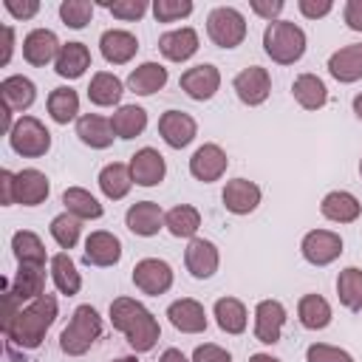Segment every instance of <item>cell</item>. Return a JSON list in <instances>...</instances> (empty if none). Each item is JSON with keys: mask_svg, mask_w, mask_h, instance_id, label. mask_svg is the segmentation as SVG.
I'll list each match as a JSON object with an SVG mask.
<instances>
[{"mask_svg": "<svg viewBox=\"0 0 362 362\" xmlns=\"http://www.w3.org/2000/svg\"><path fill=\"white\" fill-rule=\"evenodd\" d=\"M124 226L139 238H153L164 226V212L156 201H139L124 212Z\"/></svg>", "mask_w": 362, "mask_h": 362, "instance_id": "cell-22", "label": "cell"}, {"mask_svg": "<svg viewBox=\"0 0 362 362\" xmlns=\"http://www.w3.org/2000/svg\"><path fill=\"white\" fill-rule=\"evenodd\" d=\"M158 362H187V356H184L178 348H167V351L158 356Z\"/></svg>", "mask_w": 362, "mask_h": 362, "instance_id": "cell-55", "label": "cell"}, {"mask_svg": "<svg viewBox=\"0 0 362 362\" xmlns=\"http://www.w3.org/2000/svg\"><path fill=\"white\" fill-rule=\"evenodd\" d=\"M164 85H167V68L161 62H141L127 76V88L139 96H153Z\"/></svg>", "mask_w": 362, "mask_h": 362, "instance_id": "cell-29", "label": "cell"}, {"mask_svg": "<svg viewBox=\"0 0 362 362\" xmlns=\"http://www.w3.org/2000/svg\"><path fill=\"white\" fill-rule=\"evenodd\" d=\"M173 277H175L173 274V266L167 260H158V257H144V260H139L133 266V283H136V288L144 291V294H153V297L170 291Z\"/></svg>", "mask_w": 362, "mask_h": 362, "instance_id": "cell-8", "label": "cell"}, {"mask_svg": "<svg viewBox=\"0 0 362 362\" xmlns=\"http://www.w3.org/2000/svg\"><path fill=\"white\" fill-rule=\"evenodd\" d=\"M59 17H62V23L68 25V28H85L88 23H90V17H93V3H88V0H62L59 3Z\"/></svg>", "mask_w": 362, "mask_h": 362, "instance_id": "cell-44", "label": "cell"}, {"mask_svg": "<svg viewBox=\"0 0 362 362\" xmlns=\"http://www.w3.org/2000/svg\"><path fill=\"white\" fill-rule=\"evenodd\" d=\"M184 263H187V272L195 277V280H206L218 272L221 266V252L212 240L206 238H192L187 243V252H184Z\"/></svg>", "mask_w": 362, "mask_h": 362, "instance_id": "cell-14", "label": "cell"}, {"mask_svg": "<svg viewBox=\"0 0 362 362\" xmlns=\"http://www.w3.org/2000/svg\"><path fill=\"white\" fill-rule=\"evenodd\" d=\"M305 362H354V356L337 345H325V342H314L305 351Z\"/></svg>", "mask_w": 362, "mask_h": 362, "instance_id": "cell-46", "label": "cell"}, {"mask_svg": "<svg viewBox=\"0 0 362 362\" xmlns=\"http://www.w3.org/2000/svg\"><path fill=\"white\" fill-rule=\"evenodd\" d=\"M51 280H54V286H57L59 294H65V297L79 294V288H82V274L76 272V263L71 260L68 252H57V255L51 257Z\"/></svg>", "mask_w": 362, "mask_h": 362, "instance_id": "cell-36", "label": "cell"}, {"mask_svg": "<svg viewBox=\"0 0 362 362\" xmlns=\"http://www.w3.org/2000/svg\"><path fill=\"white\" fill-rule=\"evenodd\" d=\"M133 187V175H130V164L122 161H110L99 170V189L105 198L110 201H122Z\"/></svg>", "mask_w": 362, "mask_h": 362, "instance_id": "cell-31", "label": "cell"}, {"mask_svg": "<svg viewBox=\"0 0 362 362\" xmlns=\"http://www.w3.org/2000/svg\"><path fill=\"white\" fill-rule=\"evenodd\" d=\"M218 88H221V71H218L215 65H209V62L192 65V68H187V71L181 74V90H184L189 99H195V102L212 99V96L218 93Z\"/></svg>", "mask_w": 362, "mask_h": 362, "instance_id": "cell-12", "label": "cell"}, {"mask_svg": "<svg viewBox=\"0 0 362 362\" xmlns=\"http://www.w3.org/2000/svg\"><path fill=\"white\" fill-rule=\"evenodd\" d=\"M113 362H139L136 356H119V359H113Z\"/></svg>", "mask_w": 362, "mask_h": 362, "instance_id": "cell-58", "label": "cell"}, {"mask_svg": "<svg viewBox=\"0 0 362 362\" xmlns=\"http://www.w3.org/2000/svg\"><path fill=\"white\" fill-rule=\"evenodd\" d=\"M337 297L348 311H362V269L348 266L337 277Z\"/></svg>", "mask_w": 362, "mask_h": 362, "instance_id": "cell-42", "label": "cell"}, {"mask_svg": "<svg viewBox=\"0 0 362 362\" xmlns=\"http://www.w3.org/2000/svg\"><path fill=\"white\" fill-rule=\"evenodd\" d=\"M249 362H280L277 356H272V354H252L249 356Z\"/></svg>", "mask_w": 362, "mask_h": 362, "instance_id": "cell-56", "label": "cell"}, {"mask_svg": "<svg viewBox=\"0 0 362 362\" xmlns=\"http://www.w3.org/2000/svg\"><path fill=\"white\" fill-rule=\"evenodd\" d=\"M51 238L57 240V246L62 249H74L79 243V235H82V221L74 218L71 212H59L54 221H51Z\"/></svg>", "mask_w": 362, "mask_h": 362, "instance_id": "cell-43", "label": "cell"}, {"mask_svg": "<svg viewBox=\"0 0 362 362\" xmlns=\"http://www.w3.org/2000/svg\"><path fill=\"white\" fill-rule=\"evenodd\" d=\"M62 204H65V212H71L79 221H96V218H102V204L85 187H68L62 192Z\"/></svg>", "mask_w": 362, "mask_h": 362, "instance_id": "cell-40", "label": "cell"}, {"mask_svg": "<svg viewBox=\"0 0 362 362\" xmlns=\"http://www.w3.org/2000/svg\"><path fill=\"white\" fill-rule=\"evenodd\" d=\"M291 93H294L297 105L305 110H320L328 102V88L317 74H300L291 82Z\"/></svg>", "mask_w": 362, "mask_h": 362, "instance_id": "cell-32", "label": "cell"}, {"mask_svg": "<svg viewBox=\"0 0 362 362\" xmlns=\"http://www.w3.org/2000/svg\"><path fill=\"white\" fill-rule=\"evenodd\" d=\"M8 294H11L20 305H23L25 300L31 303V300L42 297V294H45V272H42V266H20L17 274H14V280H11Z\"/></svg>", "mask_w": 362, "mask_h": 362, "instance_id": "cell-30", "label": "cell"}, {"mask_svg": "<svg viewBox=\"0 0 362 362\" xmlns=\"http://www.w3.org/2000/svg\"><path fill=\"white\" fill-rule=\"evenodd\" d=\"M3 34H6V45H3V59H0V65H8V62H11V54H14V28L6 25Z\"/></svg>", "mask_w": 362, "mask_h": 362, "instance_id": "cell-54", "label": "cell"}, {"mask_svg": "<svg viewBox=\"0 0 362 362\" xmlns=\"http://www.w3.org/2000/svg\"><path fill=\"white\" fill-rule=\"evenodd\" d=\"M342 17L351 31H362V0H348L342 8Z\"/></svg>", "mask_w": 362, "mask_h": 362, "instance_id": "cell-52", "label": "cell"}, {"mask_svg": "<svg viewBox=\"0 0 362 362\" xmlns=\"http://www.w3.org/2000/svg\"><path fill=\"white\" fill-rule=\"evenodd\" d=\"M215 322L223 334H243L246 331V322H249V314H246V305L238 300V297H221L215 300Z\"/></svg>", "mask_w": 362, "mask_h": 362, "instance_id": "cell-35", "label": "cell"}, {"mask_svg": "<svg viewBox=\"0 0 362 362\" xmlns=\"http://www.w3.org/2000/svg\"><path fill=\"white\" fill-rule=\"evenodd\" d=\"M263 51L277 65H294L305 54V31L291 20H274L263 31Z\"/></svg>", "mask_w": 362, "mask_h": 362, "instance_id": "cell-3", "label": "cell"}, {"mask_svg": "<svg viewBox=\"0 0 362 362\" xmlns=\"http://www.w3.org/2000/svg\"><path fill=\"white\" fill-rule=\"evenodd\" d=\"M122 93H124V85H122V79H119L116 74H110V71H96V74L90 76L88 99H90L93 105H99V107H113V105H119Z\"/></svg>", "mask_w": 362, "mask_h": 362, "instance_id": "cell-33", "label": "cell"}, {"mask_svg": "<svg viewBox=\"0 0 362 362\" xmlns=\"http://www.w3.org/2000/svg\"><path fill=\"white\" fill-rule=\"evenodd\" d=\"M297 317H300V325L308 328V331H322L328 328L331 322V305L322 294H303L300 303H297Z\"/></svg>", "mask_w": 362, "mask_h": 362, "instance_id": "cell-34", "label": "cell"}, {"mask_svg": "<svg viewBox=\"0 0 362 362\" xmlns=\"http://www.w3.org/2000/svg\"><path fill=\"white\" fill-rule=\"evenodd\" d=\"M354 113H356V119L362 122V93L354 96Z\"/></svg>", "mask_w": 362, "mask_h": 362, "instance_id": "cell-57", "label": "cell"}, {"mask_svg": "<svg viewBox=\"0 0 362 362\" xmlns=\"http://www.w3.org/2000/svg\"><path fill=\"white\" fill-rule=\"evenodd\" d=\"M14 175L17 173H11V170H0V201H3V206L17 204L14 201Z\"/></svg>", "mask_w": 362, "mask_h": 362, "instance_id": "cell-53", "label": "cell"}, {"mask_svg": "<svg viewBox=\"0 0 362 362\" xmlns=\"http://www.w3.org/2000/svg\"><path fill=\"white\" fill-rule=\"evenodd\" d=\"M3 6H6V11H8L14 20H31V17L40 11V3H37V0H25V3H17V0H6Z\"/></svg>", "mask_w": 362, "mask_h": 362, "instance_id": "cell-51", "label": "cell"}, {"mask_svg": "<svg viewBox=\"0 0 362 362\" xmlns=\"http://www.w3.org/2000/svg\"><path fill=\"white\" fill-rule=\"evenodd\" d=\"M286 325V305L280 300H260L255 305V339L263 345L280 342Z\"/></svg>", "mask_w": 362, "mask_h": 362, "instance_id": "cell-11", "label": "cell"}, {"mask_svg": "<svg viewBox=\"0 0 362 362\" xmlns=\"http://www.w3.org/2000/svg\"><path fill=\"white\" fill-rule=\"evenodd\" d=\"M57 297L54 294H42L37 300H31L25 308H20L14 314V320L8 325H3V334L11 345L23 348V351H34L42 345L48 328L57 320Z\"/></svg>", "mask_w": 362, "mask_h": 362, "instance_id": "cell-2", "label": "cell"}, {"mask_svg": "<svg viewBox=\"0 0 362 362\" xmlns=\"http://www.w3.org/2000/svg\"><path fill=\"white\" fill-rule=\"evenodd\" d=\"M82 260H85L88 266H99V269L116 266V263L122 260V240H119L113 232H107V229H96V232H90L88 240H85Z\"/></svg>", "mask_w": 362, "mask_h": 362, "instance_id": "cell-13", "label": "cell"}, {"mask_svg": "<svg viewBox=\"0 0 362 362\" xmlns=\"http://www.w3.org/2000/svg\"><path fill=\"white\" fill-rule=\"evenodd\" d=\"M300 252L311 266H328L342 255V238L331 229H311L303 235Z\"/></svg>", "mask_w": 362, "mask_h": 362, "instance_id": "cell-7", "label": "cell"}, {"mask_svg": "<svg viewBox=\"0 0 362 362\" xmlns=\"http://www.w3.org/2000/svg\"><path fill=\"white\" fill-rule=\"evenodd\" d=\"M113 17L124 20V23H133V20H141L144 11H147V3L144 0H113V3H102Z\"/></svg>", "mask_w": 362, "mask_h": 362, "instance_id": "cell-47", "label": "cell"}, {"mask_svg": "<svg viewBox=\"0 0 362 362\" xmlns=\"http://www.w3.org/2000/svg\"><path fill=\"white\" fill-rule=\"evenodd\" d=\"M320 212H322V218H328V221H334V223H354V221L359 218L362 206H359V201H356L354 192H348V189H334V192H328V195L320 201Z\"/></svg>", "mask_w": 362, "mask_h": 362, "instance_id": "cell-27", "label": "cell"}, {"mask_svg": "<svg viewBox=\"0 0 362 362\" xmlns=\"http://www.w3.org/2000/svg\"><path fill=\"white\" fill-rule=\"evenodd\" d=\"M249 8H252L257 17H263L266 23H274V20L280 17V11L286 8V3H283V0H252Z\"/></svg>", "mask_w": 362, "mask_h": 362, "instance_id": "cell-49", "label": "cell"}, {"mask_svg": "<svg viewBox=\"0 0 362 362\" xmlns=\"http://www.w3.org/2000/svg\"><path fill=\"white\" fill-rule=\"evenodd\" d=\"M48 116L57 124H68L79 119V96L74 88H54L48 93Z\"/></svg>", "mask_w": 362, "mask_h": 362, "instance_id": "cell-41", "label": "cell"}, {"mask_svg": "<svg viewBox=\"0 0 362 362\" xmlns=\"http://www.w3.org/2000/svg\"><path fill=\"white\" fill-rule=\"evenodd\" d=\"M11 252L17 257L20 266H42L45 269V246L40 240V235L28 232V229H20L11 235Z\"/></svg>", "mask_w": 362, "mask_h": 362, "instance_id": "cell-38", "label": "cell"}, {"mask_svg": "<svg viewBox=\"0 0 362 362\" xmlns=\"http://www.w3.org/2000/svg\"><path fill=\"white\" fill-rule=\"evenodd\" d=\"M8 144L23 158H40L51 150V133L37 116H20L8 133Z\"/></svg>", "mask_w": 362, "mask_h": 362, "instance_id": "cell-5", "label": "cell"}, {"mask_svg": "<svg viewBox=\"0 0 362 362\" xmlns=\"http://www.w3.org/2000/svg\"><path fill=\"white\" fill-rule=\"evenodd\" d=\"M110 127L119 139H136L144 133L147 127V110L139 105H122L113 116H110Z\"/></svg>", "mask_w": 362, "mask_h": 362, "instance_id": "cell-39", "label": "cell"}, {"mask_svg": "<svg viewBox=\"0 0 362 362\" xmlns=\"http://www.w3.org/2000/svg\"><path fill=\"white\" fill-rule=\"evenodd\" d=\"M297 8H300L303 17H308V20H320V17L331 14L334 3H331V0H300Z\"/></svg>", "mask_w": 362, "mask_h": 362, "instance_id": "cell-50", "label": "cell"}, {"mask_svg": "<svg viewBox=\"0 0 362 362\" xmlns=\"http://www.w3.org/2000/svg\"><path fill=\"white\" fill-rule=\"evenodd\" d=\"M167 320L181 334H201V331H206V311L192 297H181V300L170 303L167 305Z\"/></svg>", "mask_w": 362, "mask_h": 362, "instance_id": "cell-19", "label": "cell"}, {"mask_svg": "<svg viewBox=\"0 0 362 362\" xmlns=\"http://www.w3.org/2000/svg\"><path fill=\"white\" fill-rule=\"evenodd\" d=\"M232 88H235V93H238V99H240L243 105L257 107V105H263V102L269 99V93H272V76H269L266 68L249 65V68H243V71L232 79Z\"/></svg>", "mask_w": 362, "mask_h": 362, "instance_id": "cell-9", "label": "cell"}, {"mask_svg": "<svg viewBox=\"0 0 362 362\" xmlns=\"http://www.w3.org/2000/svg\"><path fill=\"white\" fill-rule=\"evenodd\" d=\"M51 192V181L42 170L37 167H25L14 175V201L23 206H37L48 198Z\"/></svg>", "mask_w": 362, "mask_h": 362, "instance_id": "cell-18", "label": "cell"}, {"mask_svg": "<svg viewBox=\"0 0 362 362\" xmlns=\"http://www.w3.org/2000/svg\"><path fill=\"white\" fill-rule=\"evenodd\" d=\"M90 68V51L85 42H65L54 59V71L62 79H79Z\"/></svg>", "mask_w": 362, "mask_h": 362, "instance_id": "cell-28", "label": "cell"}, {"mask_svg": "<svg viewBox=\"0 0 362 362\" xmlns=\"http://www.w3.org/2000/svg\"><path fill=\"white\" fill-rule=\"evenodd\" d=\"M62 42L57 40V34L51 28H31L23 40V57L28 65H48L51 59H57Z\"/></svg>", "mask_w": 362, "mask_h": 362, "instance_id": "cell-20", "label": "cell"}, {"mask_svg": "<svg viewBox=\"0 0 362 362\" xmlns=\"http://www.w3.org/2000/svg\"><path fill=\"white\" fill-rule=\"evenodd\" d=\"M99 51H102L105 62H110V65H124V62H130V59L136 57L139 40H136V34H130V31H124V28H107V31H102V37H99Z\"/></svg>", "mask_w": 362, "mask_h": 362, "instance_id": "cell-21", "label": "cell"}, {"mask_svg": "<svg viewBox=\"0 0 362 362\" xmlns=\"http://www.w3.org/2000/svg\"><path fill=\"white\" fill-rule=\"evenodd\" d=\"M158 133H161V139H164L167 147L181 150V147H187V144L198 136V124H195V119H192L189 113H184V110H167V113H161V119H158Z\"/></svg>", "mask_w": 362, "mask_h": 362, "instance_id": "cell-16", "label": "cell"}, {"mask_svg": "<svg viewBox=\"0 0 362 362\" xmlns=\"http://www.w3.org/2000/svg\"><path fill=\"white\" fill-rule=\"evenodd\" d=\"M206 34L218 48H238L246 40V17L235 6H215L206 17Z\"/></svg>", "mask_w": 362, "mask_h": 362, "instance_id": "cell-6", "label": "cell"}, {"mask_svg": "<svg viewBox=\"0 0 362 362\" xmlns=\"http://www.w3.org/2000/svg\"><path fill=\"white\" fill-rule=\"evenodd\" d=\"M130 175L139 187H156L167 175V161L156 147H141L130 156Z\"/></svg>", "mask_w": 362, "mask_h": 362, "instance_id": "cell-15", "label": "cell"}, {"mask_svg": "<svg viewBox=\"0 0 362 362\" xmlns=\"http://www.w3.org/2000/svg\"><path fill=\"white\" fill-rule=\"evenodd\" d=\"M0 96H3V105L11 110V113H23L34 105L37 99V85L23 76V74H14V76H6L0 82Z\"/></svg>", "mask_w": 362, "mask_h": 362, "instance_id": "cell-25", "label": "cell"}, {"mask_svg": "<svg viewBox=\"0 0 362 362\" xmlns=\"http://www.w3.org/2000/svg\"><path fill=\"white\" fill-rule=\"evenodd\" d=\"M359 175H362V158H359Z\"/></svg>", "mask_w": 362, "mask_h": 362, "instance_id": "cell-59", "label": "cell"}, {"mask_svg": "<svg viewBox=\"0 0 362 362\" xmlns=\"http://www.w3.org/2000/svg\"><path fill=\"white\" fill-rule=\"evenodd\" d=\"M164 226L173 238H195L201 229V212L189 204H178L170 212H164Z\"/></svg>", "mask_w": 362, "mask_h": 362, "instance_id": "cell-37", "label": "cell"}, {"mask_svg": "<svg viewBox=\"0 0 362 362\" xmlns=\"http://www.w3.org/2000/svg\"><path fill=\"white\" fill-rule=\"evenodd\" d=\"M76 136L82 144H88L90 150H105L113 144L116 133L110 127V119L105 116H96V113H82L76 119Z\"/></svg>", "mask_w": 362, "mask_h": 362, "instance_id": "cell-26", "label": "cell"}, {"mask_svg": "<svg viewBox=\"0 0 362 362\" xmlns=\"http://www.w3.org/2000/svg\"><path fill=\"white\" fill-rule=\"evenodd\" d=\"M328 74L342 85L362 79V42H351L334 51L328 57Z\"/></svg>", "mask_w": 362, "mask_h": 362, "instance_id": "cell-23", "label": "cell"}, {"mask_svg": "<svg viewBox=\"0 0 362 362\" xmlns=\"http://www.w3.org/2000/svg\"><path fill=\"white\" fill-rule=\"evenodd\" d=\"M102 337V317L93 305H76L71 322L59 334V348L68 356H82Z\"/></svg>", "mask_w": 362, "mask_h": 362, "instance_id": "cell-4", "label": "cell"}, {"mask_svg": "<svg viewBox=\"0 0 362 362\" xmlns=\"http://www.w3.org/2000/svg\"><path fill=\"white\" fill-rule=\"evenodd\" d=\"M158 51L170 62H187L198 51V31L189 28V25L173 28V31H167V34L158 37Z\"/></svg>", "mask_w": 362, "mask_h": 362, "instance_id": "cell-24", "label": "cell"}, {"mask_svg": "<svg viewBox=\"0 0 362 362\" xmlns=\"http://www.w3.org/2000/svg\"><path fill=\"white\" fill-rule=\"evenodd\" d=\"M226 167H229V158H226L223 147L221 144H212V141L209 144H201L192 153V158H189V175L195 181H201V184L218 181L226 173Z\"/></svg>", "mask_w": 362, "mask_h": 362, "instance_id": "cell-10", "label": "cell"}, {"mask_svg": "<svg viewBox=\"0 0 362 362\" xmlns=\"http://www.w3.org/2000/svg\"><path fill=\"white\" fill-rule=\"evenodd\" d=\"M110 322L116 331L124 334L127 345L136 351V354H147L156 348L158 337H161V328H158V320L150 314V308L133 297H116L110 303Z\"/></svg>", "mask_w": 362, "mask_h": 362, "instance_id": "cell-1", "label": "cell"}, {"mask_svg": "<svg viewBox=\"0 0 362 362\" xmlns=\"http://www.w3.org/2000/svg\"><path fill=\"white\" fill-rule=\"evenodd\" d=\"M260 195L263 192H260V187L255 181H249V178H232V181H226V187L221 192V201H223L226 212H232V215H249V212L257 209Z\"/></svg>", "mask_w": 362, "mask_h": 362, "instance_id": "cell-17", "label": "cell"}, {"mask_svg": "<svg viewBox=\"0 0 362 362\" xmlns=\"http://www.w3.org/2000/svg\"><path fill=\"white\" fill-rule=\"evenodd\" d=\"M150 8H153V17L158 23H175V20L189 17L195 6L189 0H156Z\"/></svg>", "mask_w": 362, "mask_h": 362, "instance_id": "cell-45", "label": "cell"}, {"mask_svg": "<svg viewBox=\"0 0 362 362\" xmlns=\"http://www.w3.org/2000/svg\"><path fill=\"white\" fill-rule=\"evenodd\" d=\"M192 362H232V356H229V351H223L221 345L204 342V345H198V348L192 351Z\"/></svg>", "mask_w": 362, "mask_h": 362, "instance_id": "cell-48", "label": "cell"}]
</instances>
